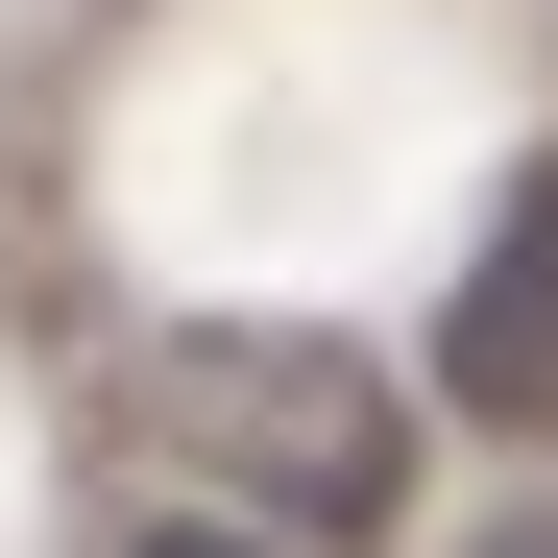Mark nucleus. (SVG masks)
Instances as JSON below:
<instances>
[{"instance_id":"obj_3","label":"nucleus","mask_w":558,"mask_h":558,"mask_svg":"<svg viewBox=\"0 0 558 558\" xmlns=\"http://www.w3.org/2000/svg\"><path fill=\"white\" fill-rule=\"evenodd\" d=\"M122 558H292V534H243V510H170V534H122Z\"/></svg>"},{"instance_id":"obj_1","label":"nucleus","mask_w":558,"mask_h":558,"mask_svg":"<svg viewBox=\"0 0 558 558\" xmlns=\"http://www.w3.org/2000/svg\"><path fill=\"white\" fill-rule=\"evenodd\" d=\"M170 389H195V413H219V437H243L316 534H364V510H389V461H413V437H389V389H364L340 340H195Z\"/></svg>"},{"instance_id":"obj_2","label":"nucleus","mask_w":558,"mask_h":558,"mask_svg":"<svg viewBox=\"0 0 558 558\" xmlns=\"http://www.w3.org/2000/svg\"><path fill=\"white\" fill-rule=\"evenodd\" d=\"M437 389L486 413V437L558 461V146L486 195V243H461V292H437Z\"/></svg>"},{"instance_id":"obj_4","label":"nucleus","mask_w":558,"mask_h":558,"mask_svg":"<svg viewBox=\"0 0 558 558\" xmlns=\"http://www.w3.org/2000/svg\"><path fill=\"white\" fill-rule=\"evenodd\" d=\"M486 558H558V510H510V534H486Z\"/></svg>"}]
</instances>
